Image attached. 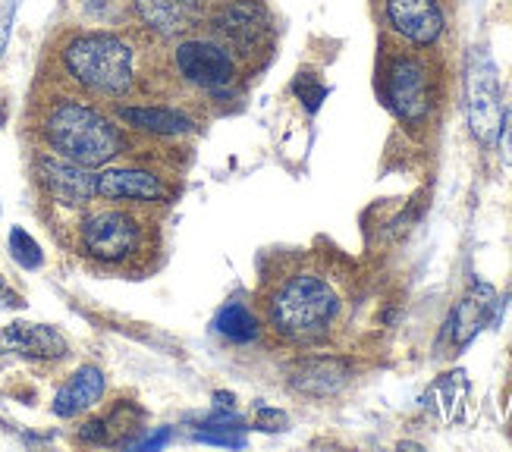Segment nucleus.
<instances>
[{
  "mask_svg": "<svg viewBox=\"0 0 512 452\" xmlns=\"http://www.w3.org/2000/svg\"><path fill=\"white\" fill-rule=\"evenodd\" d=\"M271 327L293 343H315L340 314V296L324 277L299 270L283 277L264 302Z\"/></svg>",
  "mask_w": 512,
  "mask_h": 452,
  "instance_id": "obj_1",
  "label": "nucleus"
},
{
  "mask_svg": "<svg viewBox=\"0 0 512 452\" xmlns=\"http://www.w3.org/2000/svg\"><path fill=\"white\" fill-rule=\"evenodd\" d=\"M44 135L48 145L82 167H101L110 157L120 154V132L110 126L107 117L95 107L79 104V101H63L51 110L48 123H44Z\"/></svg>",
  "mask_w": 512,
  "mask_h": 452,
  "instance_id": "obj_2",
  "label": "nucleus"
},
{
  "mask_svg": "<svg viewBox=\"0 0 512 452\" xmlns=\"http://www.w3.org/2000/svg\"><path fill=\"white\" fill-rule=\"evenodd\" d=\"M66 70L98 95H126L132 85V51L114 35H79L63 51Z\"/></svg>",
  "mask_w": 512,
  "mask_h": 452,
  "instance_id": "obj_3",
  "label": "nucleus"
},
{
  "mask_svg": "<svg viewBox=\"0 0 512 452\" xmlns=\"http://www.w3.org/2000/svg\"><path fill=\"white\" fill-rule=\"evenodd\" d=\"M82 252L101 264H126L142 255L145 223L129 211H95L79 226Z\"/></svg>",
  "mask_w": 512,
  "mask_h": 452,
  "instance_id": "obj_4",
  "label": "nucleus"
},
{
  "mask_svg": "<svg viewBox=\"0 0 512 452\" xmlns=\"http://www.w3.org/2000/svg\"><path fill=\"white\" fill-rule=\"evenodd\" d=\"M465 117H469L472 135L478 142L491 145L500 132L503 101H500V79L497 66L484 48H475L465 63Z\"/></svg>",
  "mask_w": 512,
  "mask_h": 452,
  "instance_id": "obj_5",
  "label": "nucleus"
},
{
  "mask_svg": "<svg viewBox=\"0 0 512 452\" xmlns=\"http://www.w3.org/2000/svg\"><path fill=\"white\" fill-rule=\"evenodd\" d=\"M38 183L54 201H60L66 208H82L98 195V176L92 173V167L66 161L60 154L38 157Z\"/></svg>",
  "mask_w": 512,
  "mask_h": 452,
  "instance_id": "obj_6",
  "label": "nucleus"
},
{
  "mask_svg": "<svg viewBox=\"0 0 512 452\" xmlns=\"http://www.w3.org/2000/svg\"><path fill=\"white\" fill-rule=\"evenodd\" d=\"M176 70H180L186 82L208 88V92L227 88L236 79L233 57L227 54V48H220L214 41H183L176 48Z\"/></svg>",
  "mask_w": 512,
  "mask_h": 452,
  "instance_id": "obj_7",
  "label": "nucleus"
},
{
  "mask_svg": "<svg viewBox=\"0 0 512 452\" xmlns=\"http://www.w3.org/2000/svg\"><path fill=\"white\" fill-rule=\"evenodd\" d=\"M387 101L396 110L399 120L418 123L428 117L431 92H428V70L425 63L415 57H399L393 60L387 73Z\"/></svg>",
  "mask_w": 512,
  "mask_h": 452,
  "instance_id": "obj_8",
  "label": "nucleus"
},
{
  "mask_svg": "<svg viewBox=\"0 0 512 452\" xmlns=\"http://www.w3.org/2000/svg\"><path fill=\"white\" fill-rule=\"evenodd\" d=\"M214 32L227 38L236 51H252L267 35V10L255 0H233L214 16Z\"/></svg>",
  "mask_w": 512,
  "mask_h": 452,
  "instance_id": "obj_9",
  "label": "nucleus"
},
{
  "mask_svg": "<svg viewBox=\"0 0 512 452\" xmlns=\"http://www.w3.org/2000/svg\"><path fill=\"white\" fill-rule=\"evenodd\" d=\"M494 314H497V289L487 283H472V289L465 292L450 314L447 327L453 336V346L456 349L469 346L472 339L494 321Z\"/></svg>",
  "mask_w": 512,
  "mask_h": 452,
  "instance_id": "obj_10",
  "label": "nucleus"
},
{
  "mask_svg": "<svg viewBox=\"0 0 512 452\" xmlns=\"http://www.w3.org/2000/svg\"><path fill=\"white\" fill-rule=\"evenodd\" d=\"M390 26L412 44H434L443 32V13L437 0H387Z\"/></svg>",
  "mask_w": 512,
  "mask_h": 452,
  "instance_id": "obj_11",
  "label": "nucleus"
},
{
  "mask_svg": "<svg viewBox=\"0 0 512 452\" xmlns=\"http://www.w3.org/2000/svg\"><path fill=\"white\" fill-rule=\"evenodd\" d=\"M98 195L107 201H158L164 198V183L148 170L117 167L98 173Z\"/></svg>",
  "mask_w": 512,
  "mask_h": 452,
  "instance_id": "obj_12",
  "label": "nucleus"
},
{
  "mask_svg": "<svg viewBox=\"0 0 512 452\" xmlns=\"http://www.w3.org/2000/svg\"><path fill=\"white\" fill-rule=\"evenodd\" d=\"M349 380V368L337 358H308V361H299L289 374V387L296 393H305V396H333L346 387Z\"/></svg>",
  "mask_w": 512,
  "mask_h": 452,
  "instance_id": "obj_13",
  "label": "nucleus"
},
{
  "mask_svg": "<svg viewBox=\"0 0 512 452\" xmlns=\"http://www.w3.org/2000/svg\"><path fill=\"white\" fill-rule=\"evenodd\" d=\"M104 396V374L95 365L79 368L70 380L63 383L60 393L54 396V415L57 418H76L98 405Z\"/></svg>",
  "mask_w": 512,
  "mask_h": 452,
  "instance_id": "obj_14",
  "label": "nucleus"
},
{
  "mask_svg": "<svg viewBox=\"0 0 512 452\" xmlns=\"http://www.w3.org/2000/svg\"><path fill=\"white\" fill-rule=\"evenodd\" d=\"M4 343L7 349L26 355V358H63L66 355V339L44 324H10L4 330Z\"/></svg>",
  "mask_w": 512,
  "mask_h": 452,
  "instance_id": "obj_15",
  "label": "nucleus"
},
{
  "mask_svg": "<svg viewBox=\"0 0 512 452\" xmlns=\"http://www.w3.org/2000/svg\"><path fill=\"white\" fill-rule=\"evenodd\" d=\"M139 16L154 32L180 35L192 26L195 0H139Z\"/></svg>",
  "mask_w": 512,
  "mask_h": 452,
  "instance_id": "obj_16",
  "label": "nucleus"
},
{
  "mask_svg": "<svg viewBox=\"0 0 512 452\" xmlns=\"http://www.w3.org/2000/svg\"><path fill=\"white\" fill-rule=\"evenodd\" d=\"M120 120L154 135H183L192 129L186 113L173 107H120Z\"/></svg>",
  "mask_w": 512,
  "mask_h": 452,
  "instance_id": "obj_17",
  "label": "nucleus"
},
{
  "mask_svg": "<svg viewBox=\"0 0 512 452\" xmlns=\"http://www.w3.org/2000/svg\"><path fill=\"white\" fill-rule=\"evenodd\" d=\"M214 330L224 336V339H230V343H252V339L261 336L258 318H255V314L246 305H239V302H227L224 308L217 311Z\"/></svg>",
  "mask_w": 512,
  "mask_h": 452,
  "instance_id": "obj_18",
  "label": "nucleus"
},
{
  "mask_svg": "<svg viewBox=\"0 0 512 452\" xmlns=\"http://www.w3.org/2000/svg\"><path fill=\"white\" fill-rule=\"evenodd\" d=\"M10 255L19 267L26 270H38L44 264V255H41V245L22 230V226H13L10 230Z\"/></svg>",
  "mask_w": 512,
  "mask_h": 452,
  "instance_id": "obj_19",
  "label": "nucleus"
},
{
  "mask_svg": "<svg viewBox=\"0 0 512 452\" xmlns=\"http://www.w3.org/2000/svg\"><path fill=\"white\" fill-rule=\"evenodd\" d=\"M293 92H296V98L302 101V107H305L308 113H318L321 101L327 98V88L318 82V76H311V73H302V76L293 82Z\"/></svg>",
  "mask_w": 512,
  "mask_h": 452,
  "instance_id": "obj_20",
  "label": "nucleus"
},
{
  "mask_svg": "<svg viewBox=\"0 0 512 452\" xmlns=\"http://www.w3.org/2000/svg\"><path fill=\"white\" fill-rule=\"evenodd\" d=\"M286 424H289V418L280 409H258V415H255V427L264 434H277Z\"/></svg>",
  "mask_w": 512,
  "mask_h": 452,
  "instance_id": "obj_21",
  "label": "nucleus"
},
{
  "mask_svg": "<svg viewBox=\"0 0 512 452\" xmlns=\"http://www.w3.org/2000/svg\"><path fill=\"white\" fill-rule=\"evenodd\" d=\"M497 139H500V154H503V161L512 167V107L503 110V120H500Z\"/></svg>",
  "mask_w": 512,
  "mask_h": 452,
  "instance_id": "obj_22",
  "label": "nucleus"
},
{
  "mask_svg": "<svg viewBox=\"0 0 512 452\" xmlns=\"http://www.w3.org/2000/svg\"><path fill=\"white\" fill-rule=\"evenodd\" d=\"M26 302H22L19 292H13L4 280H0V308H22Z\"/></svg>",
  "mask_w": 512,
  "mask_h": 452,
  "instance_id": "obj_23",
  "label": "nucleus"
},
{
  "mask_svg": "<svg viewBox=\"0 0 512 452\" xmlns=\"http://www.w3.org/2000/svg\"><path fill=\"white\" fill-rule=\"evenodd\" d=\"M233 405H236V399H233V393H214V409H220V412H233Z\"/></svg>",
  "mask_w": 512,
  "mask_h": 452,
  "instance_id": "obj_24",
  "label": "nucleus"
},
{
  "mask_svg": "<svg viewBox=\"0 0 512 452\" xmlns=\"http://www.w3.org/2000/svg\"><path fill=\"white\" fill-rule=\"evenodd\" d=\"M10 13H13V7H7L4 13H0V51L7 48V35H10Z\"/></svg>",
  "mask_w": 512,
  "mask_h": 452,
  "instance_id": "obj_25",
  "label": "nucleus"
},
{
  "mask_svg": "<svg viewBox=\"0 0 512 452\" xmlns=\"http://www.w3.org/2000/svg\"><path fill=\"white\" fill-rule=\"evenodd\" d=\"M167 440H170V431H161V434H154L151 440H145L142 446H145V449H154V446H164Z\"/></svg>",
  "mask_w": 512,
  "mask_h": 452,
  "instance_id": "obj_26",
  "label": "nucleus"
},
{
  "mask_svg": "<svg viewBox=\"0 0 512 452\" xmlns=\"http://www.w3.org/2000/svg\"><path fill=\"white\" fill-rule=\"evenodd\" d=\"M0 123H4V110H0Z\"/></svg>",
  "mask_w": 512,
  "mask_h": 452,
  "instance_id": "obj_27",
  "label": "nucleus"
}]
</instances>
